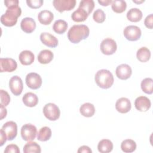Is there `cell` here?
Returning a JSON list of instances; mask_svg holds the SVG:
<instances>
[{"mask_svg": "<svg viewBox=\"0 0 153 153\" xmlns=\"http://www.w3.org/2000/svg\"><path fill=\"white\" fill-rule=\"evenodd\" d=\"M111 8L115 13H122L126 10L127 8V4L125 1L114 0L112 1Z\"/></svg>", "mask_w": 153, "mask_h": 153, "instance_id": "f546056e", "label": "cell"}, {"mask_svg": "<svg viewBox=\"0 0 153 153\" xmlns=\"http://www.w3.org/2000/svg\"><path fill=\"white\" fill-rule=\"evenodd\" d=\"M41 152V149L39 145L35 142L29 141L23 147L24 153H40Z\"/></svg>", "mask_w": 153, "mask_h": 153, "instance_id": "4dcf8cb0", "label": "cell"}, {"mask_svg": "<svg viewBox=\"0 0 153 153\" xmlns=\"http://www.w3.org/2000/svg\"><path fill=\"white\" fill-rule=\"evenodd\" d=\"M17 67V62L11 58L0 59V71L1 72H11L14 71Z\"/></svg>", "mask_w": 153, "mask_h": 153, "instance_id": "7c38bea8", "label": "cell"}, {"mask_svg": "<svg viewBox=\"0 0 153 153\" xmlns=\"http://www.w3.org/2000/svg\"><path fill=\"white\" fill-rule=\"evenodd\" d=\"M131 102L126 97H121L118 99L115 103L116 110L121 114H126L131 109Z\"/></svg>", "mask_w": 153, "mask_h": 153, "instance_id": "2e32d148", "label": "cell"}, {"mask_svg": "<svg viewBox=\"0 0 153 153\" xmlns=\"http://www.w3.org/2000/svg\"><path fill=\"white\" fill-rule=\"evenodd\" d=\"M121 149L124 152L126 153L133 152L136 149V143L132 139H126L121 142Z\"/></svg>", "mask_w": 153, "mask_h": 153, "instance_id": "d4e9b609", "label": "cell"}, {"mask_svg": "<svg viewBox=\"0 0 153 153\" xmlns=\"http://www.w3.org/2000/svg\"><path fill=\"white\" fill-rule=\"evenodd\" d=\"M94 80L96 84L103 89L110 88L113 85L114 81L112 74L107 69L98 71L95 75Z\"/></svg>", "mask_w": 153, "mask_h": 153, "instance_id": "3957f363", "label": "cell"}, {"mask_svg": "<svg viewBox=\"0 0 153 153\" xmlns=\"http://www.w3.org/2000/svg\"><path fill=\"white\" fill-rule=\"evenodd\" d=\"M100 48L102 53L105 55L113 54L117 49L116 42L110 38L104 39L100 43Z\"/></svg>", "mask_w": 153, "mask_h": 153, "instance_id": "52a82bcc", "label": "cell"}, {"mask_svg": "<svg viewBox=\"0 0 153 153\" xmlns=\"http://www.w3.org/2000/svg\"><path fill=\"white\" fill-rule=\"evenodd\" d=\"M54 54L49 50H41L38 55V60L41 64H48L52 61Z\"/></svg>", "mask_w": 153, "mask_h": 153, "instance_id": "44dd1931", "label": "cell"}, {"mask_svg": "<svg viewBox=\"0 0 153 153\" xmlns=\"http://www.w3.org/2000/svg\"><path fill=\"white\" fill-rule=\"evenodd\" d=\"M19 60L23 65H30L35 60V56L31 51L23 50L19 54Z\"/></svg>", "mask_w": 153, "mask_h": 153, "instance_id": "ac0fdd59", "label": "cell"}, {"mask_svg": "<svg viewBox=\"0 0 153 153\" xmlns=\"http://www.w3.org/2000/svg\"><path fill=\"white\" fill-rule=\"evenodd\" d=\"M26 3L29 7L33 9H37L42 5L44 1L42 0H27Z\"/></svg>", "mask_w": 153, "mask_h": 153, "instance_id": "d590c367", "label": "cell"}, {"mask_svg": "<svg viewBox=\"0 0 153 153\" xmlns=\"http://www.w3.org/2000/svg\"><path fill=\"white\" fill-rule=\"evenodd\" d=\"M44 116L50 121H56L60 117V111L59 107L53 103H47L43 108Z\"/></svg>", "mask_w": 153, "mask_h": 153, "instance_id": "277c9868", "label": "cell"}, {"mask_svg": "<svg viewBox=\"0 0 153 153\" xmlns=\"http://www.w3.org/2000/svg\"><path fill=\"white\" fill-rule=\"evenodd\" d=\"M20 27L24 32L30 33L36 28L35 21L31 17L23 18L20 23Z\"/></svg>", "mask_w": 153, "mask_h": 153, "instance_id": "e0dca14e", "label": "cell"}, {"mask_svg": "<svg viewBox=\"0 0 153 153\" xmlns=\"http://www.w3.org/2000/svg\"><path fill=\"white\" fill-rule=\"evenodd\" d=\"M53 4L56 10L60 13L71 11L76 5L75 0H54Z\"/></svg>", "mask_w": 153, "mask_h": 153, "instance_id": "9c48e42d", "label": "cell"}, {"mask_svg": "<svg viewBox=\"0 0 153 153\" xmlns=\"http://www.w3.org/2000/svg\"><path fill=\"white\" fill-rule=\"evenodd\" d=\"M144 24L145 26L150 29L153 28V14H150L149 15L147 16L145 19Z\"/></svg>", "mask_w": 153, "mask_h": 153, "instance_id": "74e56055", "label": "cell"}, {"mask_svg": "<svg viewBox=\"0 0 153 153\" xmlns=\"http://www.w3.org/2000/svg\"><path fill=\"white\" fill-rule=\"evenodd\" d=\"M25 81L27 87L32 90L39 88L42 83L41 76L35 72L29 73L26 76Z\"/></svg>", "mask_w": 153, "mask_h": 153, "instance_id": "ba28073f", "label": "cell"}, {"mask_svg": "<svg viewBox=\"0 0 153 153\" xmlns=\"http://www.w3.org/2000/svg\"><path fill=\"white\" fill-rule=\"evenodd\" d=\"M40 40L43 44L51 48L56 47L59 43L57 38L48 32L41 33L40 35Z\"/></svg>", "mask_w": 153, "mask_h": 153, "instance_id": "9a60e30c", "label": "cell"}, {"mask_svg": "<svg viewBox=\"0 0 153 153\" xmlns=\"http://www.w3.org/2000/svg\"><path fill=\"white\" fill-rule=\"evenodd\" d=\"M22 14L21 8L19 5H14L7 8L5 13L1 17V23L7 27L14 26L17 22V19Z\"/></svg>", "mask_w": 153, "mask_h": 153, "instance_id": "7a4b0ae2", "label": "cell"}, {"mask_svg": "<svg viewBox=\"0 0 153 153\" xmlns=\"http://www.w3.org/2000/svg\"><path fill=\"white\" fill-rule=\"evenodd\" d=\"M115 74L119 79L126 80L131 76L132 70L131 67L127 64H121L117 67Z\"/></svg>", "mask_w": 153, "mask_h": 153, "instance_id": "4fadbf2b", "label": "cell"}, {"mask_svg": "<svg viewBox=\"0 0 153 153\" xmlns=\"http://www.w3.org/2000/svg\"><path fill=\"white\" fill-rule=\"evenodd\" d=\"M145 1L144 0H142V1H133V2H134V3H136V4H141V3H142V2H143Z\"/></svg>", "mask_w": 153, "mask_h": 153, "instance_id": "ee69618b", "label": "cell"}, {"mask_svg": "<svg viewBox=\"0 0 153 153\" xmlns=\"http://www.w3.org/2000/svg\"><path fill=\"white\" fill-rule=\"evenodd\" d=\"M0 95H1V104L4 105V106H7L8 105L10 102V96L8 93L4 90H0Z\"/></svg>", "mask_w": 153, "mask_h": 153, "instance_id": "e575fe53", "label": "cell"}, {"mask_svg": "<svg viewBox=\"0 0 153 153\" xmlns=\"http://www.w3.org/2000/svg\"><path fill=\"white\" fill-rule=\"evenodd\" d=\"M0 134H1V140H0L1 144H0V146H2L4 144V143L6 142V140H7V137L5 133L4 132V131L2 129H1V130H0Z\"/></svg>", "mask_w": 153, "mask_h": 153, "instance_id": "b9f144b4", "label": "cell"}, {"mask_svg": "<svg viewBox=\"0 0 153 153\" xmlns=\"http://www.w3.org/2000/svg\"><path fill=\"white\" fill-rule=\"evenodd\" d=\"M88 16V15L84 10L78 7L76 10L72 13L71 18L75 22H82L87 19Z\"/></svg>", "mask_w": 153, "mask_h": 153, "instance_id": "484cf974", "label": "cell"}, {"mask_svg": "<svg viewBox=\"0 0 153 153\" xmlns=\"http://www.w3.org/2000/svg\"><path fill=\"white\" fill-rule=\"evenodd\" d=\"M123 34L127 40L130 41H136L140 39L142 32L138 26L129 25L124 28Z\"/></svg>", "mask_w": 153, "mask_h": 153, "instance_id": "8992f818", "label": "cell"}, {"mask_svg": "<svg viewBox=\"0 0 153 153\" xmlns=\"http://www.w3.org/2000/svg\"><path fill=\"white\" fill-rule=\"evenodd\" d=\"M68 27V25L66 21L59 19L57 20L54 23L53 25V29L56 33L58 34H63L66 31Z\"/></svg>", "mask_w": 153, "mask_h": 153, "instance_id": "f1b7e54d", "label": "cell"}, {"mask_svg": "<svg viewBox=\"0 0 153 153\" xmlns=\"http://www.w3.org/2000/svg\"><path fill=\"white\" fill-rule=\"evenodd\" d=\"M136 57L141 62H146L150 59L151 51L147 47H141L137 51Z\"/></svg>", "mask_w": 153, "mask_h": 153, "instance_id": "4316f807", "label": "cell"}, {"mask_svg": "<svg viewBox=\"0 0 153 153\" xmlns=\"http://www.w3.org/2000/svg\"><path fill=\"white\" fill-rule=\"evenodd\" d=\"M111 0H99L98 2L102 6H108L112 3Z\"/></svg>", "mask_w": 153, "mask_h": 153, "instance_id": "7bdbcfd3", "label": "cell"}, {"mask_svg": "<svg viewBox=\"0 0 153 153\" xmlns=\"http://www.w3.org/2000/svg\"><path fill=\"white\" fill-rule=\"evenodd\" d=\"M106 18L105 14L104 11L101 9L96 10L93 14V19L94 22L98 23H102L105 22Z\"/></svg>", "mask_w": 153, "mask_h": 153, "instance_id": "836d02e7", "label": "cell"}, {"mask_svg": "<svg viewBox=\"0 0 153 153\" xmlns=\"http://www.w3.org/2000/svg\"><path fill=\"white\" fill-rule=\"evenodd\" d=\"M4 152L5 153H11V152L20 153V149L17 145L15 144H10L6 146L5 149L4 150Z\"/></svg>", "mask_w": 153, "mask_h": 153, "instance_id": "8d00e7d4", "label": "cell"}, {"mask_svg": "<svg viewBox=\"0 0 153 153\" xmlns=\"http://www.w3.org/2000/svg\"><path fill=\"white\" fill-rule=\"evenodd\" d=\"M5 106H4V105H2V104H0V109H1V120H2L3 118H5L7 116V109L5 108Z\"/></svg>", "mask_w": 153, "mask_h": 153, "instance_id": "60d3db41", "label": "cell"}, {"mask_svg": "<svg viewBox=\"0 0 153 153\" xmlns=\"http://www.w3.org/2000/svg\"><path fill=\"white\" fill-rule=\"evenodd\" d=\"M90 34L88 27L85 25H75L68 32V38L73 44H78L86 39Z\"/></svg>", "mask_w": 153, "mask_h": 153, "instance_id": "6da1fadb", "label": "cell"}, {"mask_svg": "<svg viewBox=\"0 0 153 153\" xmlns=\"http://www.w3.org/2000/svg\"><path fill=\"white\" fill-rule=\"evenodd\" d=\"M142 12L137 8L130 9L127 13V18L131 22H138L142 18Z\"/></svg>", "mask_w": 153, "mask_h": 153, "instance_id": "7402d4cb", "label": "cell"}, {"mask_svg": "<svg viewBox=\"0 0 153 153\" xmlns=\"http://www.w3.org/2000/svg\"><path fill=\"white\" fill-rule=\"evenodd\" d=\"M22 100L25 106L27 107H34L38 103V97L35 93L28 92L24 94Z\"/></svg>", "mask_w": 153, "mask_h": 153, "instance_id": "ffe728a7", "label": "cell"}, {"mask_svg": "<svg viewBox=\"0 0 153 153\" xmlns=\"http://www.w3.org/2000/svg\"><path fill=\"white\" fill-rule=\"evenodd\" d=\"M79 112L82 115L85 117H91L95 113V108L90 103H85L79 108Z\"/></svg>", "mask_w": 153, "mask_h": 153, "instance_id": "cb8c5ba5", "label": "cell"}, {"mask_svg": "<svg viewBox=\"0 0 153 153\" xmlns=\"http://www.w3.org/2000/svg\"><path fill=\"white\" fill-rule=\"evenodd\" d=\"M150 100L146 96L137 97L134 100V106L137 110L140 112H146L151 108Z\"/></svg>", "mask_w": 153, "mask_h": 153, "instance_id": "5bb4252c", "label": "cell"}, {"mask_svg": "<svg viewBox=\"0 0 153 153\" xmlns=\"http://www.w3.org/2000/svg\"><path fill=\"white\" fill-rule=\"evenodd\" d=\"M97 149L99 152L101 153L110 152L113 149V143L109 139H102L99 141L97 145Z\"/></svg>", "mask_w": 153, "mask_h": 153, "instance_id": "603a6c76", "label": "cell"}, {"mask_svg": "<svg viewBox=\"0 0 153 153\" xmlns=\"http://www.w3.org/2000/svg\"><path fill=\"white\" fill-rule=\"evenodd\" d=\"M19 1L18 0H5L4 1V4L5 7L8 8L10 6H13L14 5H19Z\"/></svg>", "mask_w": 153, "mask_h": 153, "instance_id": "ab89813d", "label": "cell"}, {"mask_svg": "<svg viewBox=\"0 0 153 153\" xmlns=\"http://www.w3.org/2000/svg\"><path fill=\"white\" fill-rule=\"evenodd\" d=\"M141 88L142 91L148 94H151L153 92V80L151 78H146L141 82Z\"/></svg>", "mask_w": 153, "mask_h": 153, "instance_id": "1f68e13d", "label": "cell"}, {"mask_svg": "<svg viewBox=\"0 0 153 153\" xmlns=\"http://www.w3.org/2000/svg\"><path fill=\"white\" fill-rule=\"evenodd\" d=\"M1 129L5 133L8 140H13L17 134V124L13 121L6 122L2 126Z\"/></svg>", "mask_w": 153, "mask_h": 153, "instance_id": "8fae6325", "label": "cell"}, {"mask_svg": "<svg viewBox=\"0 0 153 153\" xmlns=\"http://www.w3.org/2000/svg\"><path fill=\"white\" fill-rule=\"evenodd\" d=\"M77 152H78V153H91L92 151L90 148V147H88V146L83 145L79 148V149L77 151Z\"/></svg>", "mask_w": 153, "mask_h": 153, "instance_id": "f35d334b", "label": "cell"}, {"mask_svg": "<svg viewBox=\"0 0 153 153\" xmlns=\"http://www.w3.org/2000/svg\"><path fill=\"white\" fill-rule=\"evenodd\" d=\"M52 132L50 127L45 126L41 128L37 134V139L41 142L48 140L51 137Z\"/></svg>", "mask_w": 153, "mask_h": 153, "instance_id": "83f0119b", "label": "cell"}, {"mask_svg": "<svg viewBox=\"0 0 153 153\" xmlns=\"http://www.w3.org/2000/svg\"><path fill=\"white\" fill-rule=\"evenodd\" d=\"M21 136L25 141H32L35 139L37 134L36 127L31 124H24L20 130Z\"/></svg>", "mask_w": 153, "mask_h": 153, "instance_id": "5b68a950", "label": "cell"}, {"mask_svg": "<svg viewBox=\"0 0 153 153\" xmlns=\"http://www.w3.org/2000/svg\"><path fill=\"white\" fill-rule=\"evenodd\" d=\"M54 19V15L49 10L41 11L38 14V19L40 23L44 25H50Z\"/></svg>", "mask_w": 153, "mask_h": 153, "instance_id": "d6986e66", "label": "cell"}, {"mask_svg": "<svg viewBox=\"0 0 153 153\" xmlns=\"http://www.w3.org/2000/svg\"><path fill=\"white\" fill-rule=\"evenodd\" d=\"M79 8L84 10L89 16L94 8V2L93 0H82L79 2Z\"/></svg>", "mask_w": 153, "mask_h": 153, "instance_id": "d6a6232c", "label": "cell"}, {"mask_svg": "<svg viewBox=\"0 0 153 153\" xmlns=\"http://www.w3.org/2000/svg\"><path fill=\"white\" fill-rule=\"evenodd\" d=\"M9 87L14 96L21 94L23 89V84L21 78L17 75L12 76L9 81Z\"/></svg>", "mask_w": 153, "mask_h": 153, "instance_id": "30bf717a", "label": "cell"}]
</instances>
